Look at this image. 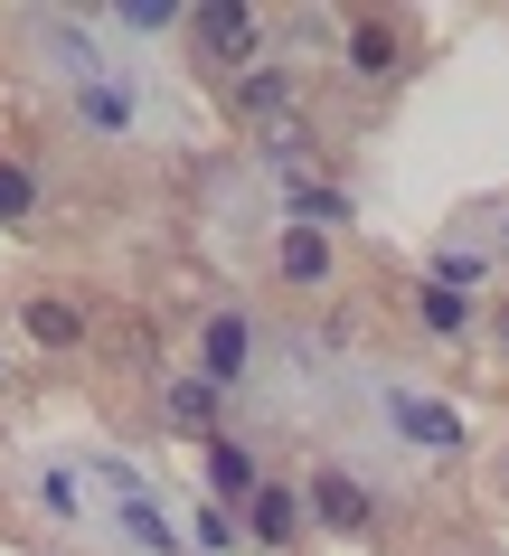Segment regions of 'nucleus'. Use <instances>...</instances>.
Wrapping results in <instances>:
<instances>
[{"mask_svg": "<svg viewBox=\"0 0 509 556\" xmlns=\"http://www.w3.org/2000/svg\"><path fill=\"white\" fill-rule=\"evenodd\" d=\"M189 38H199V66L217 76H255V48H265V10H245V0H208V10H189Z\"/></svg>", "mask_w": 509, "mask_h": 556, "instance_id": "f257e3e1", "label": "nucleus"}, {"mask_svg": "<svg viewBox=\"0 0 509 556\" xmlns=\"http://www.w3.org/2000/svg\"><path fill=\"white\" fill-rule=\"evenodd\" d=\"M293 104H302V86L283 76V66H255V76H237V114H245V132L255 142H273V132H293Z\"/></svg>", "mask_w": 509, "mask_h": 556, "instance_id": "f03ea898", "label": "nucleus"}, {"mask_svg": "<svg viewBox=\"0 0 509 556\" xmlns=\"http://www.w3.org/2000/svg\"><path fill=\"white\" fill-rule=\"evenodd\" d=\"M302 509H311L321 528H340V538H359V528L378 519V500H368L359 471H311V481H302Z\"/></svg>", "mask_w": 509, "mask_h": 556, "instance_id": "7ed1b4c3", "label": "nucleus"}, {"mask_svg": "<svg viewBox=\"0 0 509 556\" xmlns=\"http://www.w3.org/2000/svg\"><path fill=\"white\" fill-rule=\"evenodd\" d=\"M217 415H227V387H208V378L161 387V425H170V434H199V443H217Z\"/></svg>", "mask_w": 509, "mask_h": 556, "instance_id": "20e7f679", "label": "nucleus"}, {"mask_svg": "<svg viewBox=\"0 0 509 556\" xmlns=\"http://www.w3.org/2000/svg\"><path fill=\"white\" fill-rule=\"evenodd\" d=\"M245 358H255V321H245V312H217L208 330H199V378L208 387H227L245 368Z\"/></svg>", "mask_w": 509, "mask_h": 556, "instance_id": "39448f33", "label": "nucleus"}, {"mask_svg": "<svg viewBox=\"0 0 509 556\" xmlns=\"http://www.w3.org/2000/svg\"><path fill=\"white\" fill-rule=\"evenodd\" d=\"M20 330H29L38 350H86V302H66V293H29V302H20Z\"/></svg>", "mask_w": 509, "mask_h": 556, "instance_id": "423d86ee", "label": "nucleus"}, {"mask_svg": "<svg viewBox=\"0 0 509 556\" xmlns=\"http://www.w3.org/2000/svg\"><path fill=\"white\" fill-rule=\"evenodd\" d=\"M396 434H416V443H434V453H453V443H462V415H453L444 396H396Z\"/></svg>", "mask_w": 509, "mask_h": 556, "instance_id": "0eeeda50", "label": "nucleus"}, {"mask_svg": "<svg viewBox=\"0 0 509 556\" xmlns=\"http://www.w3.org/2000/svg\"><path fill=\"white\" fill-rule=\"evenodd\" d=\"M330 236L321 227H283V255H273V274H283V283H330Z\"/></svg>", "mask_w": 509, "mask_h": 556, "instance_id": "6e6552de", "label": "nucleus"}, {"mask_svg": "<svg viewBox=\"0 0 509 556\" xmlns=\"http://www.w3.org/2000/svg\"><path fill=\"white\" fill-rule=\"evenodd\" d=\"M245 509H255V538H265V547H293V528H302V491L293 481H265Z\"/></svg>", "mask_w": 509, "mask_h": 556, "instance_id": "1a4fd4ad", "label": "nucleus"}, {"mask_svg": "<svg viewBox=\"0 0 509 556\" xmlns=\"http://www.w3.org/2000/svg\"><path fill=\"white\" fill-rule=\"evenodd\" d=\"M208 491H217V500H255V491H265V471H255L245 443H227V434L208 443Z\"/></svg>", "mask_w": 509, "mask_h": 556, "instance_id": "9d476101", "label": "nucleus"}, {"mask_svg": "<svg viewBox=\"0 0 509 556\" xmlns=\"http://www.w3.org/2000/svg\"><path fill=\"white\" fill-rule=\"evenodd\" d=\"M396 58H406L396 20H349V66H359V76H387Z\"/></svg>", "mask_w": 509, "mask_h": 556, "instance_id": "9b49d317", "label": "nucleus"}, {"mask_svg": "<svg viewBox=\"0 0 509 556\" xmlns=\"http://www.w3.org/2000/svg\"><path fill=\"white\" fill-rule=\"evenodd\" d=\"M416 321H424V340H462V330H472V302L444 293V283H424V293H416Z\"/></svg>", "mask_w": 509, "mask_h": 556, "instance_id": "f8f14e48", "label": "nucleus"}, {"mask_svg": "<svg viewBox=\"0 0 509 556\" xmlns=\"http://www.w3.org/2000/svg\"><path fill=\"white\" fill-rule=\"evenodd\" d=\"M29 207H38V179H29V161H0V217L20 227Z\"/></svg>", "mask_w": 509, "mask_h": 556, "instance_id": "ddd939ff", "label": "nucleus"}, {"mask_svg": "<svg viewBox=\"0 0 509 556\" xmlns=\"http://www.w3.org/2000/svg\"><path fill=\"white\" fill-rule=\"evenodd\" d=\"M123 528H132L142 547H161V556H170V519H161V509H151L142 491H123Z\"/></svg>", "mask_w": 509, "mask_h": 556, "instance_id": "4468645a", "label": "nucleus"}, {"mask_svg": "<svg viewBox=\"0 0 509 556\" xmlns=\"http://www.w3.org/2000/svg\"><path fill=\"white\" fill-rule=\"evenodd\" d=\"M86 114H94V123H104V132H123V123H132V104H123V94H114V86H86Z\"/></svg>", "mask_w": 509, "mask_h": 556, "instance_id": "2eb2a0df", "label": "nucleus"}, {"mask_svg": "<svg viewBox=\"0 0 509 556\" xmlns=\"http://www.w3.org/2000/svg\"><path fill=\"white\" fill-rule=\"evenodd\" d=\"M434 283H444V293H472V283H481V255H444V264H434Z\"/></svg>", "mask_w": 509, "mask_h": 556, "instance_id": "dca6fc26", "label": "nucleus"}, {"mask_svg": "<svg viewBox=\"0 0 509 556\" xmlns=\"http://www.w3.org/2000/svg\"><path fill=\"white\" fill-rule=\"evenodd\" d=\"M199 547H208V556H227V547H237V528H227V509H208V519H199Z\"/></svg>", "mask_w": 509, "mask_h": 556, "instance_id": "f3484780", "label": "nucleus"}, {"mask_svg": "<svg viewBox=\"0 0 509 556\" xmlns=\"http://www.w3.org/2000/svg\"><path fill=\"white\" fill-rule=\"evenodd\" d=\"M500 481H509V453H500Z\"/></svg>", "mask_w": 509, "mask_h": 556, "instance_id": "a211bd4d", "label": "nucleus"}, {"mask_svg": "<svg viewBox=\"0 0 509 556\" xmlns=\"http://www.w3.org/2000/svg\"><path fill=\"white\" fill-rule=\"evenodd\" d=\"M500 330H509V312H500Z\"/></svg>", "mask_w": 509, "mask_h": 556, "instance_id": "6ab92c4d", "label": "nucleus"}]
</instances>
